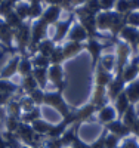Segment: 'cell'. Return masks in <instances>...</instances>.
<instances>
[{
	"label": "cell",
	"mask_w": 139,
	"mask_h": 148,
	"mask_svg": "<svg viewBox=\"0 0 139 148\" xmlns=\"http://www.w3.org/2000/svg\"><path fill=\"white\" fill-rule=\"evenodd\" d=\"M43 104L55 108L58 113L62 114V117H65V116L70 114L68 105L64 101V98H62V93H59L58 90L56 92H45V101H43Z\"/></svg>",
	"instance_id": "1"
},
{
	"label": "cell",
	"mask_w": 139,
	"mask_h": 148,
	"mask_svg": "<svg viewBox=\"0 0 139 148\" xmlns=\"http://www.w3.org/2000/svg\"><path fill=\"white\" fill-rule=\"evenodd\" d=\"M47 77H49L50 82L53 83V86L58 89L59 93L64 92L67 82L64 80V71H62L61 65H52V67H50L47 70Z\"/></svg>",
	"instance_id": "2"
},
{
	"label": "cell",
	"mask_w": 139,
	"mask_h": 148,
	"mask_svg": "<svg viewBox=\"0 0 139 148\" xmlns=\"http://www.w3.org/2000/svg\"><path fill=\"white\" fill-rule=\"evenodd\" d=\"M14 39L16 40L18 47L21 49V51H24L27 46H30L31 31H30V27L27 25V24H22L21 27H18L16 30H14Z\"/></svg>",
	"instance_id": "3"
},
{
	"label": "cell",
	"mask_w": 139,
	"mask_h": 148,
	"mask_svg": "<svg viewBox=\"0 0 139 148\" xmlns=\"http://www.w3.org/2000/svg\"><path fill=\"white\" fill-rule=\"evenodd\" d=\"M123 92H124V82L120 76H117V79H114V80H111V83L107 86V95L112 101H116L118 95Z\"/></svg>",
	"instance_id": "4"
},
{
	"label": "cell",
	"mask_w": 139,
	"mask_h": 148,
	"mask_svg": "<svg viewBox=\"0 0 139 148\" xmlns=\"http://www.w3.org/2000/svg\"><path fill=\"white\" fill-rule=\"evenodd\" d=\"M105 127H107L108 132H111L112 135H116V136H118V138L127 136V135L132 133L130 127H127L123 121H117V120H114V121L108 123V125H105Z\"/></svg>",
	"instance_id": "5"
},
{
	"label": "cell",
	"mask_w": 139,
	"mask_h": 148,
	"mask_svg": "<svg viewBox=\"0 0 139 148\" xmlns=\"http://www.w3.org/2000/svg\"><path fill=\"white\" fill-rule=\"evenodd\" d=\"M138 73H139V61L135 59L132 64H129L127 67H124V68H123V71H121V74H120V77L123 79L124 83H126V82L132 83V82L136 79Z\"/></svg>",
	"instance_id": "6"
},
{
	"label": "cell",
	"mask_w": 139,
	"mask_h": 148,
	"mask_svg": "<svg viewBox=\"0 0 139 148\" xmlns=\"http://www.w3.org/2000/svg\"><path fill=\"white\" fill-rule=\"evenodd\" d=\"M116 116H117V111L110 105H105V107L98 110V119H99L101 123H104V125H108V123L114 121Z\"/></svg>",
	"instance_id": "7"
},
{
	"label": "cell",
	"mask_w": 139,
	"mask_h": 148,
	"mask_svg": "<svg viewBox=\"0 0 139 148\" xmlns=\"http://www.w3.org/2000/svg\"><path fill=\"white\" fill-rule=\"evenodd\" d=\"M12 39H14V30H12L5 21L0 19V42L5 43L9 49L12 47Z\"/></svg>",
	"instance_id": "8"
},
{
	"label": "cell",
	"mask_w": 139,
	"mask_h": 148,
	"mask_svg": "<svg viewBox=\"0 0 139 148\" xmlns=\"http://www.w3.org/2000/svg\"><path fill=\"white\" fill-rule=\"evenodd\" d=\"M18 64H19V56L12 58L9 62L6 64V67L2 70V73H0V79H6V80H9L10 77H14L15 74L18 73Z\"/></svg>",
	"instance_id": "9"
},
{
	"label": "cell",
	"mask_w": 139,
	"mask_h": 148,
	"mask_svg": "<svg viewBox=\"0 0 139 148\" xmlns=\"http://www.w3.org/2000/svg\"><path fill=\"white\" fill-rule=\"evenodd\" d=\"M124 93L126 96H127V99L130 101V104H138L139 101V82H132L127 88L124 89Z\"/></svg>",
	"instance_id": "10"
},
{
	"label": "cell",
	"mask_w": 139,
	"mask_h": 148,
	"mask_svg": "<svg viewBox=\"0 0 139 148\" xmlns=\"http://www.w3.org/2000/svg\"><path fill=\"white\" fill-rule=\"evenodd\" d=\"M33 62L31 59L27 56L19 58V64H18V74H21L22 77H27L30 74H33Z\"/></svg>",
	"instance_id": "11"
},
{
	"label": "cell",
	"mask_w": 139,
	"mask_h": 148,
	"mask_svg": "<svg viewBox=\"0 0 139 148\" xmlns=\"http://www.w3.org/2000/svg\"><path fill=\"white\" fill-rule=\"evenodd\" d=\"M6 116H12V117H18V119H21V116H22V110H21V104H19L18 99L12 98V99L8 102V105H6Z\"/></svg>",
	"instance_id": "12"
},
{
	"label": "cell",
	"mask_w": 139,
	"mask_h": 148,
	"mask_svg": "<svg viewBox=\"0 0 139 148\" xmlns=\"http://www.w3.org/2000/svg\"><path fill=\"white\" fill-rule=\"evenodd\" d=\"M33 76L37 82V84H39L40 89H45L46 84H47V68H33Z\"/></svg>",
	"instance_id": "13"
},
{
	"label": "cell",
	"mask_w": 139,
	"mask_h": 148,
	"mask_svg": "<svg viewBox=\"0 0 139 148\" xmlns=\"http://www.w3.org/2000/svg\"><path fill=\"white\" fill-rule=\"evenodd\" d=\"M130 105H132V104H130V101L127 99V96H126L124 92L120 93L118 98L116 99V111H117L120 116H123V114L126 113V110H127Z\"/></svg>",
	"instance_id": "14"
},
{
	"label": "cell",
	"mask_w": 139,
	"mask_h": 148,
	"mask_svg": "<svg viewBox=\"0 0 139 148\" xmlns=\"http://www.w3.org/2000/svg\"><path fill=\"white\" fill-rule=\"evenodd\" d=\"M123 117V123L127 127H132L135 123H136V120L139 119L138 116H136V111H135V105H130L127 110H126V113L121 116Z\"/></svg>",
	"instance_id": "15"
},
{
	"label": "cell",
	"mask_w": 139,
	"mask_h": 148,
	"mask_svg": "<svg viewBox=\"0 0 139 148\" xmlns=\"http://www.w3.org/2000/svg\"><path fill=\"white\" fill-rule=\"evenodd\" d=\"M111 80H112V77H111L110 71L104 70L102 67H99V70L96 73V83H98V86H104V88H107V86L111 83Z\"/></svg>",
	"instance_id": "16"
},
{
	"label": "cell",
	"mask_w": 139,
	"mask_h": 148,
	"mask_svg": "<svg viewBox=\"0 0 139 148\" xmlns=\"http://www.w3.org/2000/svg\"><path fill=\"white\" fill-rule=\"evenodd\" d=\"M40 114H42V113H40V108H39V107H36L33 111H28V113H22V116H21V121H22V123H27V125H33L36 120L42 119Z\"/></svg>",
	"instance_id": "17"
},
{
	"label": "cell",
	"mask_w": 139,
	"mask_h": 148,
	"mask_svg": "<svg viewBox=\"0 0 139 148\" xmlns=\"http://www.w3.org/2000/svg\"><path fill=\"white\" fill-rule=\"evenodd\" d=\"M21 88L27 92V95H28L30 92H33V90H36L37 88H39V84H37V82H36L33 74H30V76H27V77H22Z\"/></svg>",
	"instance_id": "18"
},
{
	"label": "cell",
	"mask_w": 139,
	"mask_h": 148,
	"mask_svg": "<svg viewBox=\"0 0 139 148\" xmlns=\"http://www.w3.org/2000/svg\"><path fill=\"white\" fill-rule=\"evenodd\" d=\"M50 126H52V125H49L47 121H45V120H42V119L36 120L33 125H31V127L34 129V132H36L37 135H42V136H43V135H47Z\"/></svg>",
	"instance_id": "19"
},
{
	"label": "cell",
	"mask_w": 139,
	"mask_h": 148,
	"mask_svg": "<svg viewBox=\"0 0 139 148\" xmlns=\"http://www.w3.org/2000/svg\"><path fill=\"white\" fill-rule=\"evenodd\" d=\"M3 121H5L6 130H8V132H14V133L18 130V127H19V125H21V119L12 117V116H6V119H5Z\"/></svg>",
	"instance_id": "20"
},
{
	"label": "cell",
	"mask_w": 139,
	"mask_h": 148,
	"mask_svg": "<svg viewBox=\"0 0 139 148\" xmlns=\"http://www.w3.org/2000/svg\"><path fill=\"white\" fill-rule=\"evenodd\" d=\"M75 138H77V135H75V127H71V129H67L64 133H62L61 142H62L64 147H68V145H73Z\"/></svg>",
	"instance_id": "21"
},
{
	"label": "cell",
	"mask_w": 139,
	"mask_h": 148,
	"mask_svg": "<svg viewBox=\"0 0 139 148\" xmlns=\"http://www.w3.org/2000/svg\"><path fill=\"white\" fill-rule=\"evenodd\" d=\"M5 22L8 24V25H9L12 30H16L18 27H21L22 24H24V22H22V19H21V18L15 14V10L12 12V14H9V15L5 18Z\"/></svg>",
	"instance_id": "22"
},
{
	"label": "cell",
	"mask_w": 139,
	"mask_h": 148,
	"mask_svg": "<svg viewBox=\"0 0 139 148\" xmlns=\"http://www.w3.org/2000/svg\"><path fill=\"white\" fill-rule=\"evenodd\" d=\"M19 104H21V110H22V113H28V111H33L37 105L34 104V101L31 99V98L28 95H25L22 96L21 99H19Z\"/></svg>",
	"instance_id": "23"
},
{
	"label": "cell",
	"mask_w": 139,
	"mask_h": 148,
	"mask_svg": "<svg viewBox=\"0 0 139 148\" xmlns=\"http://www.w3.org/2000/svg\"><path fill=\"white\" fill-rule=\"evenodd\" d=\"M81 49V46H80V43H77V42H73V43H70V45H67L65 47H64V58H73L75 53H77Z\"/></svg>",
	"instance_id": "24"
},
{
	"label": "cell",
	"mask_w": 139,
	"mask_h": 148,
	"mask_svg": "<svg viewBox=\"0 0 139 148\" xmlns=\"http://www.w3.org/2000/svg\"><path fill=\"white\" fill-rule=\"evenodd\" d=\"M14 10H15V3L12 2V0H3V2L0 3V15L6 18Z\"/></svg>",
	"instance_id": "25"
},
{
	"label": "cell",
	"mask_w": 139,
	"mask_h": 148,
	"mask_svg": "<svg viewBox=\"0 0 139 148\" xmlns=\"http://www.w3.org/2000/svg\"><path fill=\"white\" fill-rule=\"evenodd\" d=\"M31 62H33L34 68H47L50 64V59L47 56H43V55H37L31 59Z\"/></svg>",
	"instance_id": "26"
},
{
	"label": "cell",
	"mask_w": 139,
	"mask_h": 148,
	"mask_svg": "<svg viewBox=\"0 0 139 148\" xmlns=\"http://www.w3.org/2000/svg\"><path fill=\"white\" fill-rule=\"evenodd\" d=\"M53 45H52V42H42V43H39V46H37V51H39V53L40 55H43V56H50V53L53 52Z\"/></svg>",
	"instance_id": "27"
},
{
	"label": "cell",
	"mask_w": 139,
	"mask_h": 148,
	"mask_svg": "<svg viewBox=\"0 0 139 148\" xmlns=\"http://www.w3.org/2000/svg\"><path fill=\"white\" fill-rule=\"evenodd\" d=\"M15 14L21 18V19H25L28 15H30V5L27 3H16L15 5Z\"/></svg>",
	"instance_id": "28"
},
{
	"label": "cell",
	"mask_w": 139,
	"mask_h": 148,
	"mask_svg": "<svg viewBox=\"0 0 139 148\" xmlns=\"http://www.w3.org/2000/svg\"><path fill=\"white\" fill-rule=\"evenodd\" d=\"M28 96L34 101V104H36V105H42V104H43V101H45V92H43V89H40V88H37L36 90L30 92V93H28Z\"/></svg>",
	"instance_id": "29"
},
{
	"label": "cell",
	"mask_w": 139,
	"mask_h": 148,
	"mask_svg": "<svg viewBox=\"0 0 139 148\" xmlns=\"http://www.w3.org/2000/svg\"><path fill=\"white\" fill-rule=\"evenodd\" d=\"M49 59H50V62H52V65H59L62 61L65 59L64 58V52H62L61 49H53V52L50 53Z\"/></svg>",
	"instance_id": "30"
},
{
	"label": "cell",
	"mask_w": 139,
	"mask_h": 148,
	"mask_svg": "<svg viewBox=\"0 0 139 148\" xmlns=\"http://www.w3.org/2000/svg\"><path fill=\"white\" fill-rule=\"evenodd\" d=\"M58 14H59V9L56 8V6H52L50 8L46 14H45V16H43V21L46 22V24H49V22H53L56 18H58Z\"/></svg>",
	"instance_id": "31"
},
{
	"label": "cell",
	"mask_w": 139,
	"mask_h": 148,
	"mask_svg": "<svg viewBox=\"0 0 139 148\" xmlns=\"http://www.w3.org/2000/svg\"><path fill=\"white\" fill-rule=\"evenodd\" d=\"M114 56H111V55H107L102 58V61H101V67H102L104 70L107 71H112L114 70Z\"/></svg>",
	"instance_id": "32"
},
{
	"label": "cell",
	"mask_w": 139,
	"mask_h": 148,
	"mask_svg": "<svg viewBox=\"0 0 139 148\" xmlns=\"http://www.w3.org/2000/svg\"><path fill=\"white\" fill-rule=\"evenodd\" d=\"M118 142H120V138L116 136V135H112V133L105 136V148H117Z\"/></svg>",
	"instance_id": "33"
},
{
	"label": "cell",
	"mask_w": 139,
	"mask_h": 148,
	"mask_svg": "<svg viewBox=\"0 0 139 148\" xmlns=\"http://www.w3.org/2000/svg\"><path fill=\"white\" fill-rule=\"evenodd\" d=\"M87 47H89V51H90V53H92V58H93V64H95V62H96V59H98V56H99L101 49H102V46H101L99 43H96V42H90Z\"/></svg>",
	"instance_id": "34"
},
{
	"label": "cell",
	"mask_w": 139,
	"mask_h": 148,
	"mask_svg": "<svg viewBox=\"0 0 139 148\" xmlns=\"http://www.w3.org/2000/svg\"><path fill=\"white\" fill-rule=\"evenodd\" d=\"M84 37H86V33H84V30H83L81 27H77V28L74 30V33L71 34V39H73L74 42H77V43H79L80 40H83Z\"/></svg>",
	"instance_id": "35"
},
{
	"label": "cell",
	"mask_w": 139,
	"mask_h": 148,
	"mask_svg": "<svg viewBox=\"0 0 139 148\" xmlns=\"http://www.w3.org/2000/svg\"><path fill=\"white\" fill-rule=\"evenodd\" d=\"M42 15V8H40V3H31L30 5V15L31 18H37Z\"/></svg>",
	"instance_id": "36"
},
{
	"label": "cell",
	"mask_w": 139,
	"mask_h": 148,
	"mask_svg": "<svg viewBox=\"0 0 139 148\" xmlns=\"http://www.w3.org/2000/svg\"><path fill=\"white\" fill-rule=\"evenodd\" d=\"M46 148H64L61 138H49L46 142Z\"/></svg>",
	"instance_id": "37"
},
{
	"label": "cell",
	"mask_w": 139,
	"mask_h": 148,
	"mask_svg": "<svg viewBox=\"0 0 139 148\" xmlns=\"http://www.w3.org/2000/svg\"><path fill=\"white\" fill-rule=\"evenodd\" d=\"M105 136H107V135H105V133H102V135H101V136H99L96 141H93V142H92L90 148H105Z\"/></svg>",
	"instance_id": "38"
},
{
	"label": "cell",
	"mask_w": 139,
	"mask_h": 148,
	"mask_svg": "<svg viewBox=\"0 0 139 148\" xmlns=\"http://www.w3.org/2000/svg\"><path fill=\"white\" fill-rule=\"evenodd\" d=\"M123 37L124 39H127V40H130V42H136V39H138V33L135 31V30H124L123 31Z\"/></svg>",
	"instance_id": "39"
},
{
	"label": "cell",
	"mask_w": 139,
	"mask_h": 148,
	"mask_svg": "<svg viewBox=\"0 0 139 148\" xmlns=\"http://www.w3.org/2000/svg\"><path fill=\"white\" fill-rule=\"evenodd\" d=\"M121 148H139V144L135 138H127V139H124Z\"/></svg>",
	"instance_id": "40"
},
{
	"label": "cell",
	"mask_w": 139,
	"mask_h": 148,
	"mask_svg": "<svg viewBox=\"0 0 139 148\" xmlns=\"http://www.w3.org/2000/svg\"><path fill=\"white\" fill-rule=\"evenodd\" d=\"M73 148H90V145H87L86 142H83L79 136L74 139V142H73Z\"/></svg>",
	"instance_id": "41"
},
{
	"label": "cell",
	"mask_w": 139,
	"mask_h": 148,
	"mask_svg": "<svg viewBox=\"0 0 139 148\" xmlns=\"http://www.w3.org/2000/svg\"><path fill=\"white\" fill-rule=\"evenodd\" d=\"M68 24L70 22H64V24H59V27H58V36H56V39H61L62 36H64L67 27H68Z\"/></svg>",
	"instance_id": "42"
},
{
	"label": "cell",
	"mask_w": 139,
	"mask_h": 148,
	"mask_svg": "<svg viewBox=\"0 0 139 148\" xmlns=\"http://www.w3.org/2000/svg\"><path fill=\"white\" fill-rule=\"evenodd\" d=\"M130 5L127 3V2H126V0H121V2L118 3V9L123 12V10H127V8H129Z\"/></svg>",
	"instance_id": "43"
},
{
	"label": "cell",
	"mask_w": 139,
	"mask_h": 148,
	"mask_svg": "<svg viewBox=\"0 0 139 148\" xmlns=\"http://www.w3.org/2000/svg\"><path fill=\"white\" fill-rule=\"evenodd\" d=\"M129 21H130V24H133V25H138L139 24V15H130L129 16Z\"/></svg>",
	"instance_id": "44"
},
{
	"label": "cell",
	"mask_w": 139,
	"mask_h": 148,
	"mask_svg": "<svg viewBox=\"0 0 139 148\" xmlns=\"http://www.w3.org/2000/svg\"><path fill=\"white\" fill-rule=\"evenodd\" d=\"M112 2L114 0H101V5H102V8H110L112 5Z\"/></svg>",
	"instance_id": "45"
},
{
	"label": "cell",
	"mask_w": 139,
	"mask_h": 148,
	"mask_svg": "<svg viewBox=\"0 0 139 148\" xmlns=\"http://www.w3.org/2000/svg\"><path fill=\"white\" fill-rule=\"evenodd\" d=\"M6 119V111H5V107L0 105V121H3Z\"/></svg>",
	"instance_id": "46"
},
{
	"label": "cell",
	"mask_w": 139,
	"mask_h": 148,
	"mask_svg": "<svg viewBox=\"0 0 139 148\" xmlns=\"http://www.w3.org/2000/svg\"><path fill=\"white\" fill-rule=\"evenodd\" d=\"M0 148H8V147H6V142H5V139H3V136H2V133H0Z\"/></svg>",
	"instance_id": "47"
},
{
	"label": "cell",
	"mask_w": 139,
	"mask_h": 148,
	"mask_svg": "<svg viewBox=\"0 0 139 148\" xmlns=\"http://www.w3.org/2000/svg\"><path fill=\"white\" fill-rule=\"evenodd\" d=\"M49 3H56V2H59V0H47Z\"/></svg>",
	"instance_id": "48"
},
{
	"label": "cell",
	"mask_w": 139,
	"mask_h": 148,
	"mask_svg": "<svg viewBox=\"0 0 139 148\" xmlns=\"http://www.w3.org/2000/svg\"><path fill=\"white\" fill-rule=\"evenodd\" d=\"M31 3H40V0H30Z\"/></svg>",
	"instance_id": "49"
},
{
	"label": "cell",
	"mask_w": 139,
	"mask_h": 148,
	"mask_svg": "<svg viewBox=\"0 0 139 148\" xmlns=\"http://www.w3.org/2000/svg\"><path fill=\"white\" fill-rule=\"evenodd\" d=\"M21 148H31V147H28V145H21Z\"/></svg>",
	"instance_id": "50"
},
{
	"label": "cell",
	"mask_w": 139,
	"mask_h": 148,
	"mask_svg": "<svg viewBox=\"0 0 139 148\" xmlns=\"http://www.w3.org/2000/svg\"><path fill=\"white\" fill-rule=\"evenodd\" d=\"M12 2H14V3L16 5V3H19V0H12Z\"/></svg>",
	"instance_id": "51"
},
{
	"label": "cell",
	"mask_w": 139,
	"mask_h": 148,
	"mask_svg": "<svg viewBox=\"0 0 139 148\" xmlns=\"http://www.w3.org/2000/svg\"><path fill=\"white\" fill-rule=\"evenodd\" d=\"M37 148H46V147H42V145H40V147H37Z\"/></svg>",
	"instance_id": "52"
},
{
	"label": "cell",
	"mask_w": 139,
	"mask_h": 148,
	"mask_svg": "<svg viewBox=\"0 0 139 148\" xmlns=\"http://www.w3.org/2000/svg\"><path fill=\"white\" fill-rule=\"evenodd\" d=\"M0 127H2V121H0Z\"/></svg>",
	"instance_id": "53"
},
{
	"label": "cell",
	"mask_w": 139,
	"mask_h": 148,
	"mask_svg": "<svg viewBox=\"0 0 139 148\" xmlns=\"http://www.w3.org/2000/svg\"><path fill=\"white\" fill-rule=\"evenodd\" d=\"M2 2H3V0H0V3H2Z\"/></svg>",
	"instance_id": "54"
},
{
	"label": "cell",
	"mask_w": 139,
	"mask_h": 148,
	"mask_svg": "<svg viewBox=\"0 0 139 148\" xmlns=\"http://www.w3.org/2000/svg\"><path fill=\"white\" fill-rule=\"evenodd\" d=\"M0 46H2V45H0Z\"/></svg>",
	"instance_id": "55"
}]
</instances>
